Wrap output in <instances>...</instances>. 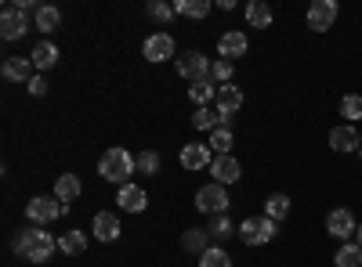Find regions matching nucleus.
<instances>
[{"label":"nucleus","instance_id":"34","mask_svg":"<svg viewBox=\"0 0 362 267\" xmlns=\"http://www.w3.org/2000/svg\"><path fill=\"white\" fill-rule=\"evenodd\" d=\"M145 15L153 18V22H170L177 11H174V4H163V0H153V4H145Z\"/></svg>","mask_w":362,"mask_h":267},{"label":"nucleus","instance_id":"36","mask_svg":"<svg viewBox=\"0 0 362 267\" xmlns=\"http://www.w3.org/2000/svg\"><path fill=\"white\" fill-rule=\"evenodd\" d=\"M160 152H141L138 156V173H145V177H156L160 173Z\"/></svg>","mask_w":362,"mask_h":267},{"label":"nucleus","instance_id":"7","mask_svg":"<svg viewBox=\"0 0 362 267\" xmlns=\"http://www.w3.org/2000/svg\"><path fill=\"white\" fill-rule=\"evenodd\" d=\"M210 66H214V62H210V58H206V54H199V51H185V54H181V58H177V73H181V76H185L189 83H199V80H210Z\"/></svg>","mask_w":362,"mask_h":267},{"label":"nucleus","instance_id":"22","mask_svg":"<svg viewBox=\"0 0 362 267\" xmlns=\"http://www.w3.org/2000/svg\"><path fill=\"white\" fill-rule=\"evenodd\" d=\"M33 22H37L40 33H54V29L62 25V11H58L54 4H40V8H37V15H33Z\"/></svg>","mask_w":362,"mask_h":267},{"label":"nucleus","instance_id":"12","mask_svg":"<svg viewBox=\"0 0 362 267\" xmlns=\"http://www.w3.org/2000/svg\"><path fill=\"white\" fill-rule=\"evenodd\" d=\"M210 173H214V181L218 185H235L239 177H243V166H239V159L228 152V156H214V163H210Z\"/></svg>","mask_w":362,"mask_h":267},{"label":"nucleus","instance_id":"15","mask_svg":"<svg viewBox=\"0 0 362 267\" xmlns=\"http://www.w3.org/2000/svg\"><path fill=\"white\" fill-rule=\"evenodd\" d=\"M90 231H95L98 242H116L124 228H119V217H116V213L102 210V213H95V221H90Z\"/></svg>","mask_w":362,"mask_h":267},{"label":"nucleus","instance_id":"38","mask_svg":"<svg viewBox=\"0 0 362 267\" xmlns=\"http://www.w3.org/2000/svg\"><path fill=\"white\" fill-rule=\"evenodd\" d=\"M355 242L362 246V224H358V231H355Z\"/></svg>","mask_w":362,"mask_h":267},{"label":"nucleus","instance_id":"31","mask_svg":"<svg viewBox=\"0 0 362 267\" xmlns=\"http://www.w3.org/2000/svg\"><path fill=\"white\" fill-rule=\"evenodd\" d=\"M341 116L355 127V123L362 120V94H344V98H341Z\"/></svg>","mask_w":362,"mask_h":267},{"label":"nucleus","instance_id":"25","mask_svg":"<svg viewBox=\"0 0 362 267\" xmlns=\"http://www.w3.org/2000/svg\"><path fill=\"white\" fill-rule=\"evenodd\" d=\"M334 267H362V246L358 242H341L334 253Z\"/></svg>","mask_w":362,"mask_h":267},{"label":"nucleus","instance_id":"30","mask_svg":"<svg viewBox=\"0 0 362 267\" xmlns=\"http://www.w3.org/2000/svg\"><path fill=\"white\" fill-rule=\"evenodd\" d=\"M192 127H196V130H210V134H214V130L221 127V116H218V108H196V116H192Z\"/></svg>","mask_w":362,"mask_h":267},{"label":"nucleus","instance_id":"37","mask_svg":"<svg viewBox=\"0 0 362 267\" xmlns=\"http://www.w3.org/2000/svg\"><path fill=\"white\" fill-rule=\"evenodd\" d=\"M25 91L33 94V98H44V94H47V80H44V73H37L33 80H29V83H25Z\"/></svg>","mask_w":362,"mask_h":267},{"label":"nucleus","instance_id":"2","mask_svg":"<svg viewBox=\"0 0 362 267\" xmlns=\"http://www.w3.org/2000/svg\"><path fill=\"white\" fill-rule=\"evenodd\" d=\"M138 170V159L127 152V148H109V152L98 159V173L105 177L109 185H131V173Z\"/></svg>","mask_w":362,"mask_h":267},{"label":"nucleus","instance_id":"6","mask_svg":"<svg viewBox=\"0 0 362 267\" xmlns=\"http://www.w3.org/2000/svg\"><path fill=\"white\" fill-rule=\"evenodd\" d=\"M326 231L334 235V239H341V242H355V231H358L355 213L348 210V206H337V210H329V213H326Z\"/></svg>","mask_w":362,"mask_h":267},{"label":"nucleus","instance_id":"27","mask_svg":"<svg viewBox=\"0 0 362 267\" xmlns=\"http://www.w3.org/2000/svg\"><path fill=\"white\" fill-rule=\"evenodd\" d=\"M247 22L254 29H268L272 25V8L264 4V0H250V4H247Z\"/></svg>","mask_w":362,"mask_h":267},{"label":"nucleus","instance_id":"19","mask_svg":"<svg viewBox=\"0 0 362 267\" xmlns=\"http://www.w3.org/2000/svg\"><path fill=\"white\" fill-rule=\"evenodd\" d=\"M80 192H83L80 173H62V177L54 181V199H58V202H73V199H80Z\"/></svg>","mask_w":362,"mask_h":267},{"label":"nucleus","instance_id":"1","mask_svg":"<svg viewBox=\"0 0 362 267\" xmlns=\"http://www.w3.org/2000/svg\"><path fill=\"white\" fill-rule=\"evenodd\" d=\"M15 249H18V256H22V260H29V263H44V260H51V256H54L58 242L51 239L47 231H40V228H33V224H29V228L18 235Z\"/></svg>","mask_w":362,"mask_h":267},{"label":"nucleus","instance_id":"23","mask_svg":"<svg viewBox=\"0 0 362 267\" xmlns=\"http://www.w3.org/2000/svg\"><path fill=\"white\" fill-rule=\"evenodd\" d=\"M181 249L185 253H206L210 249V235H206V228H192V231H185L181 235Z\"/></svg>","mask_w":362,"mask_h":267},{"label":"nucleus","instance_id":"17","mask_svg":"<svg viewBox=\"0 0 362 267\" xmlns=\"http://www.w3.org/2000/svg\"><path fill=\"white\" fill-rule=\"evenodd\" d=\"M218 54L225 58V62H235V58L247 54V33H239V29H228V33H221L218 40Z\"/></svg>","mask_w":362,"mask_h":267},{"label":"nucleus","instance_id":"33","mask_svg":"<svg viewBox=\"0 0 362 267\" xmlns=\"http://www.w3.org/2000/svg\"><path fill=\"white\" fill-rule=\"evenodd\" d=\"M210 148H214V156H228L232 152V130L218 127L214 134H210Z\"/></svg>","mask_w":362,"mask_h":267},{"label":"nucleus","instance_id":"14","mask_svg":"<svg viewBox=\"0 0 362 267\" xmlns=\"http://www.w3.org/2000/svg\"><path fill=\"white\" fill-rule=\"evenodd\" d=\"M329 148H334V152H358L362 148V130H355L351 123L334 127L329 130Z\"/></svg>","mask_w":362,"mask_h":267},{"label":"nucleus","instance_id":"26","mask_svg":"<svg viewBox=\"0 0 362 267\" xmlns=\"http://www.w3.org/2000/svg\"><path fill=\"white\" fill-rule=\"evenodd\" d=\"M58 249H62L66 256H80L83 249H87V235L76 228V231H66L62 239H58Z\"/></svg>","mask_w":362,"mask_h":267},{"label":"nucleus","instance_id":"24","mask_svg":"<svg viewBox=\"0 0 362 267\" xmlns=\"http://www.w3.org/2000/svg\"><path fill=\"white\" fill-rule=\"evenodd\" d=\"M189 98L196 101V108H206L210 101L218 98V83H214V80H199V83H192V87H189Z\"/></svg>","mask_w":362,"mask_h":267},{"label":"nucleus","instance_id":"16","mask_svg":"<svg viewBox=\"0 0 362 267\" xmlns=\"http://www.w3.org/2000/svg\"><path fill=\"white\" fill-rule=\"evenodd\" d=\"M4 80L8 83H29L37 73H33V58H18V54H11V58H4Z\"/></svg>","mask_w":362,"mask_h":267},{"label":"nucleus","instance_id":"13","mask_svg":"<svg viewBox=\"0 0 362 267\" xmlns=\"http://www.w3.org/2000/svg\"><path fill=\"white\" fill-rule=\"evenodd\" d=\"M210 163H214V148L210 144H185L181 148V166L185 170H210Z\"/></svg>","mask_w":362,"mask_h":267},{"label":"nucleus","instance_id":"21","mask_svg":"<svg viewBox=\"0 0 362 267\" xmlns=\"http://www.w3.org/2000/svg\"><path fill=\"white\" fill-rule=\"evenodd\" d=\"M264 217L268 221H286L290 217V195H283V192H276V195H268L264 199Z\"/></svg>","mask_w":362,"mask_h":267},{"label":"nucleus","instance_id":"4","mask_svg":"<svg viewBox=\"0 0 362 267\" xmlns=\"http://www.w3.org/2000/svg\"><path fill=\"white\" fill-rule=\"evenodd\" d=\"M66 210H69L66 202H58L51 195H37V199L25 202V221L33 224V228H40V224H51L58 217H66Z\"/></svg>","mask_w":362,"mask_h":267},{"label":"nucleus","instance_id":"39","mask_svg":"<svg viewBox=\"0 0 362 267\" xmlns=\"http://www.w3.org/2000/svg\"><path fill=\"white\" fill-rule=\"evenodd\" d=\"M358 159H362V148H358Z\"/></svg>","mask_w":362,"mask_h":267},{"label":"nucleus","instance_id":"18","mask_svg":"<svg viewBox=\"0 0 362 267\" xmlns=\"http://www.w3.org/2000/svg\"><path fill=\"white\" fill-rule=\"evenodd\" d=\"M116 202H119V210H127V213H141L145 206H148V195L138 185H124V188L116 192Z\"/></svg>","mask_w":362,"mask_h":267},{"label":"nucleus","instance_id":"28","mask_svg":"<svg viewBox=\"0 0 362 267\" xmlns=\"http://www.w3.org/2000/svg\"><path fill=\"white\" fill-rule=\"evenodd\" d=\"M210 8H214L210 0H177V4H174V11L185 15V18H206Z\"/></svg>","mask_w":362,"mask_h":267},{"label":"nucleus","instance_id":"3","mask_svg":"<svg viewBox=\"0 0 362 267\" xmlns=\"http://www.w3.org/2000/svg\"><path fill=\"white\" fill-rule=\"evenodd\" d=\"M276 231H279V224H276V221H268V217L261 213V217H247L243 224H239L235 235L243 239V246L254 249V246H268L272 239H276Z\"/></svg>","mask_w":362,"mask_h":267},{"label":"nucleus","instance_id":"35","mask_svg":"<svg viewBox=\"0 0 362 267\" xmlns=\"http://www.w3.org/2000/svg\"><path fill=\"white\" fill-rule=\"evenodd\" d=\"M232 73H235V66H232V62H225V58H218V62L210 66V80H214L218 87L232 83Z\"/></svg>","mask_w":362,"mask_h":267},{"label":"nucleus","instance_id":"11","mask_svg":"<svg viewBox=\"0 0 362 267\" xmlns=\"http://www.w3.org/2000/svg\"><path fill=\"white\" fill-rule=\"evenodd\" d=\"M141 58L145 62H167V58H174V37L170 33H153L141 44Z\"/></svg>","mask_w":362,"mask_h":267},{"label":"nucleus","instance_id":"20","mask_svg":"<svg viewBox=\"0 0 362 267\" xmlns=\"http://www.w3.org/2000/svg\"><path fill=\"white\" fill-rule=\"evenodd\" d=\"M29 58H33V69H37V73H47V69H54V62H58V47H54L51 40H40Z\"/></svg>","mask_w":362,"mask_h":267},{"label":"nucleus","instance_id":"8","mask_svg":"<svg viewBox=\"0 0 362 267\" xmlns=\"http://www.w3.org/2000/svg\"><path fill=\"white\" fill-rule=\"evenodd\" d=\"M214 108H218V116H221V127H228V123H232V116L243 108V91H239V87H232V83L218 87Z\"/></svg>","mask_w":362,"mask_h":267},{"label":"nucleus","instance_id":"5","mask_svg":"<svg viewBox=\"0 0 362 267\" xmlns=\"http://www.w3.org/2000/svg\"><path fill=\"white\" fill-rule=\"evenodd\" d=\"M228 192H225V185H218V181H210V185H203L199 192H196V210L199 213H206V217H221V213H228Z\"/></svg>","mask_w":362,"mask_h":267},{"label":"nucleus","instance_id":"9","mask_svg":"<svg viewBox=\"0 0 362 267\" xmlns=\"http://www.w3.org/2000/svg\"><path fill=\"white\" fill-rule=\"evenodd\" d=\"M305 18H308L312 33H326V29H334V22H337V4L334 0H315Z\"/></svg>","mask_w":362,"mask_h":267},{"label":"nucleus","instance_id":"29","mask_svg":"<svg viewBox=\"0 0 362 267\" xmlns=\"http://www.w3.org/2000/svg\"><path fill=\"white\" fill-rule=\"evenodd\" d=\"M239 228L228 221V213H221V217H210V224H206V235L210 239H232Z\"/></svg>","mask_w":362,"mask_h":267},{"label":"nucleus","instance_id":"10","mask_svg":"<svg viewBox=\"0 0 362 267\" xmlns=\"http://www.w3.org/2000/svg\"><path fill=\"white\" fill-rule=\"evenodd\" d=\"M25 33H29V18H25V11H18L15 4L0 11V37H4V40H22Z\"/></svg>","mask_w":362,"mask_h":267},{"label":"nucleus","instance_id":"32","mask_svg":"<svg viewBox=\"0 0 362 267\" xmlns=\"http://www.w3.org/2000/svg\"><path fill=\"white\" fill-rule=\"evenodd\" d=\"M199 267H232V256H228L221 246H210V249L199 256Z\"/></svg>","mask_w":362,"mask_h":267}]
</instances>
